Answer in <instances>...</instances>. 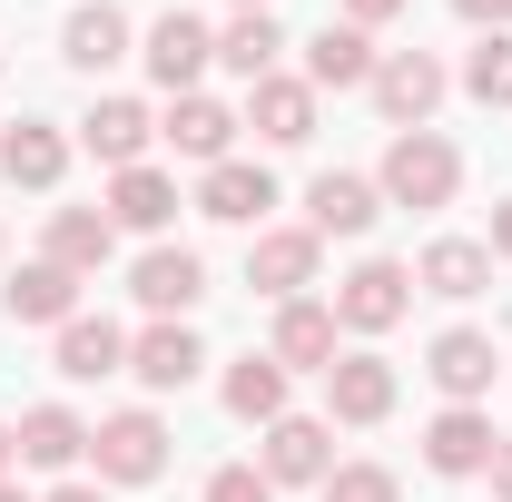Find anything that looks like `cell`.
<instances>
[{"label": "cell", "instance_id": "cell-19", "mask_svg": "<svg viewBox=\"0 0 512 502\" xmlns=\"http://www.w3.org/2000/svg\"><path fill=\"white\" fill-rule=\"evenodd\" d=\"M40 256L69 266V276H99L109 256H119V227H109V207H50V227H40Z\"/></svg>", "mask_w": 512, "mask_h": 502}, {"label": "cell", "instance_id": "cell-5", "mask_svg": "<svg viewBox=\"0 0 512 502\" xmlns=\"http://www.w3.org/2000/svg\"><path fill=\"white\" fill-rule=\"evenodd\" d=\"M138 60H148V79H158L168 99H188L197 69L217 60V30H207L197 10H158V20H148V40H138Z\"/></svg>", "mask_w": 512, "mask_h": 502}, {"label": "cell", "instance_id": "cell-1", "mask_svg": "<svg viewBox=\"0 0 512 502\" xmlns=\"http://www.w3.org/2000/svg\"><path fill=\"white\" fill-rule=\"evenodd\" d=\"M375 188H384V207H453V188H463V148H453L444 128H394Z\"/></svg>", "mask_w": 512, "mask_h": 502}, {"label": "cell", "instance_id": "cell-13", "mask_svg": "<svg viewBox=\"0 0 512 502\" xmlns=\"http://www.w3.org/2000/svg\"><path fill=\"white\" fill-rule=\"evenodd\" d=\"M197 365H207V345H197L178 315H158L148 335H128V375L148 384V394H188V384H197Z\"/></svg>", "mask_w": 512, "mask_h": 502}, {"label": "cell", "instance_id": "cell-11", "mask_svg": "<svg viewBox=\"0 0 512 502\" xmlns=\"http://www.w3.org/2000/svg\"><path fill=\"white\" fill-rule=\"evenodd\" d=\"M148 138H158V119H148V99H89V119H79V148L119 178V168H148Z\"/></svg>", "mask_w": 512, "mask_h": 502}, {"label": "cell", "instance_id": "cell-37", "mask_svg": "<svg viewBox=\"0 0 512 502\" xmlns=\"http://www.w3.org/2000/svg\"><path fill=\"white\" fill-rule=\"evenodd\" d=\"M483 473H493V502H512V443L493 453V463H483Z\"/></svg>", "mask_w": 512, "mask_h": 502}, {"label": "cell", "instance_id": "cell-2", "mask_svg": "<svg viewBox=\"0 0 512 502\" xmlns=\"http://www.w3.org/2000/svg\"><path fill=\"white\" fill-rule=\"evenodd\" d=\"M89 463H99V483H158L168 473V424L148 404H128L109 424H89Z\"/></svg>", "mask_w": 512, "mask_h": 502}, {"label": "cell", "instance_id": "cell-14", "mask_svg": "<svg viewBox=\"0 0 512 502\" xmlns=\"http://www.w3.org/2000/svg\"><path fill=\"white\" fill-rule=\"evenodd\" d=\"M493 286V247L483 237H434V247L414 256V296H444V306H473Z\"/></svg>", "mask_w": 512, "mask_h": 502}, {"label": "cell", "instance_id": "cell-35", "mask_svg": "<svg viewBox=\"0 0 512 502\" xmlns=\"http://www.w3.org/2000/svg\"><path fill=\"white\" fill-rule=\"evenodd\" d=\"M40 502H109V483H79V473H69V483H50Z\"/></svg>", "mask_w": 512, "mask_h": 502}, {"label": "cell", "instance_id": "cell-27", "mask_svg": "<svg viewBox=\"0 0 512 502\" xmlns=\"http://www.w3.org/2000/svg\"><path fill=\"white\" fill-rule=\"evenodd\" d=\"M168 217H178V178H168V168H119V178H109V227L168 237Z\"/></svg>", "mask_w": 512, "mask_h": 502}, {"label": "cell", "instance_id": "cell-24", "mask_svg": "<svg viewBox=\"0 0 512 502\" xmlns=\"http://www.w3.org/2000/svg\"><path fill=\"white\" fill-rule=\"evenodd\" d=\"M0 178H10V188H60V178H69V138H60V119L0 128Z\"/></svg>", "mask_w": 512, "mask_h": 502}, {"label": "cell", "instance_id": "cell-22", "mask_svg": "<svg viewBox=\"0 0 512 502\" xmlns=\"http://www.w3.org/2000/svg\"><path fill=\"white\" fill-rule=\"evenodd\" d=\"M0 306H10V325H50V335H60L69 315H79V276L50 266V256H30V266L0 286Z\"/></svg>", "mask_w": 512, "mask_h": 502}, {"label": "cell", "instance_id": "cell-4", "mask_svg": "<svg viewBox=\"0 0 512 502\" xmlns=\"http://www.w3.org/2000/svg\"><path fill=\"white\" fill-rule=\"evenodd\" d=\"M365 89H375L384 128H434V109H444L453 79H444V60H434V50H384Z\"/></svg>", "mask_w": 512, "mask_h": 502}, {"label": "cell", "instance_id": "cell-25", "mask_svg": "<svg viewBox=\"0 0 512 502\" xmlns=\"http://www.w3.org/2000/svg\"><path fill=\"white\" fill-rule=\"evenodd\" d=\"M50 365H60L69 384H99V375H128V335L109 325V315H69L60 345H50Z\"/></svg>", "mask_w": 512, "mask_h": 502}, {"label": "cell", "instance_id": "cell-6", "mask_svg": "<svg viewBox=\"0 0 512 502\" xmlns=\"http://www.w3.org/2000/svg\"><path fill=\"white\" fill-rule=\"evenodd\" d=\"M316 256H325L316 227H256V247H247V286H256V296H276V306H296V296L316 286Z\"/></svg>", "mask_w": 512, "mask_h": 502}, {"label": "cell", "instance_id": "cell-41", "mask_svg": "<svg viewBox=\"0 0 512 502\" xmlns=\"http://www.w3.org/2000/svg\"><path fill=\"white\" fill-rule=\"evenodd\" d=\"M0 256H10V237H0Z\"/></svg>", "mask_w": 512, "mask_h": 502}, {"label": "cell", "instance_id": "cell-9", "mask_svg": "<svg viewBox=\"0 0 512 502\" xmlns=\"http://www.w3.org/2000/svg\"><path fill=\"white\" fill-rule=\"evenodd\" d=\"M493 453H503V434H493V414H483V404H444V414L424 424V473H444V483L483 473Z\"/></svg>", "mask_w": 512, "mask_h": 502}, {"label": "cell", "instance_id": "cell-15", "mask_svg": "<svg viewBox=\"0 0 512 502\" xmlns=\"http://www.w3.org/2000/svg\"><path fill=\"white\" fill-rule=\"evenodd\" d=\"M266 207H276V178L256 158H217L197 178V217H217V227H266Z\"/></svg>", "mask_w": 512, "mask_h": 502}, {"label": "cell", "instance_id": "cell-12", "mask_svg": "<svg viewBox=\"0 0 512 502\" xmlns=\"http://www.w3.org/2000/svg\"><path fill=\"white\" fill-rule=\"evenodd\" d=\"M128 296H138L148 315H178V325H188V306L207 296V256L197 247H148L138 266H128Z\"/></svg>", "mask_w": 512, "mask_h": 502}, {"label": "cell", "instance_id": "cell-30", "mask_svg": "<svg viewBox=\"0 0 512 502\" xmlns=\"http://www.w3.org/2000/svg\"><path fill=\"white\" fill-rule=\"evenodd\" d=\"M463 89H473L483 109H512V30H483V40H473V60H463Z\"/></svg>", "mask_w": 512, "mask_h": 502}, {"label": "cell", "instance_id": "cell-26", "mask_svg": "<svg viewBox=\"0 0 512 502\" xmlns=\"http://www.w3.org/2000/svg\"><path fill=\"white\" fill-rule=\"evenodd\" d=\"M10 434H20V463H30V473H69V463H89V424H79L69 404H30Z\"/></svg>", "mask_w": 512, "mask_h": 502}, {"label": "cell", "instance_id": "cell-29", "mask_svg": "<svg viewBox=\"0 0 512 502\" xmlns=\"http://www.w3.org/2000/svg\"><path fill=\"white\" fill-rule=\"evenodd\" d=\"M276 50H286V30H276V10H237V20H227V30H217V60L237 69V79H266V69H276Z\"/></svg>", "mask_w": 512, "mask_h": 502}, {"label": "cell", "instance_id": "cell-39", "mask_svg": "<svg viewBox=\"0 0 512 502\" xmlns=\"http://www.w3.org/2000/svg\"><path fill=\"white\" fill-rule=\"evenodd\" d=\"M0 502H20V483H10V473H0Z\"/></svg>", "mask_w": 512, "mask_h": 502}, {"label": "cell", "instance_id": "cell-16", "mask_svg": "<svg viewBox=\"0 0 512 502\" xmlns=\"http://www.w3.org/2000/svg\"><path fill=\"white\" fill-rule=\"evenodd\" d=\"M237 109H227V99H207V89H188V99H178V109H168V119H158V138H168V148H178V158H197V168H217V158H237Z\"/></svg>", "mask_w": 512, "mask_h": 502}, {"label": "cell", "instance_id": "cell-17", "mask_svg": "<svg viewBox=\"0 0 512 502\" xmlns=\"http://www.w3.org/2000/svg\"><path fill=\"white\" fill-rule=\"evenodd\" d=\"M247 128L266 138V148H306V138H316V89L286 79V69H266V79L247 89Z\"/></svg>", "mask_w": 512, "mask_h": 502}, {"label": "cell", "instance_id": "cell-23", "mask_svg": "<svg viewBox=\"0 0 512 502\" xmlns=\"http://www.w3.org/2000/svg\"><path fill=\"white\" fill-rule=\"evenodd\" d=\"M60 60L89 69V79H99V69H119V60H128V10H119V0H79V10L60 20Z\"/></svg>", "mask_w": 512, "mask_h": 502}, {"label": "cell", "instance_id": "cell-10", "mask_svg": "<svg viewBox=\"0 0 512 502\" xmlns=\"http://www.w3.org/2000/svg\"><path fill=\"white\" fill-rule=\"evenodd\" d=\"M394 394H404V384H394L384 355H335V365H325V424H384Z\"/></svg>", "mask_w": 512, "mask_h": 502}, {"label": "cell", "instance_id": "cell-33", "mask_svg": "<svg viewBox=\"0 0 512 502\" xmlns=\"http://www.w3.org/2000/svg\"><path fill=\"white\" fill-rule=\"evenodd\" d=\"M394 10H414V0H345V10H335V20H355V30H384V20H394Z\"/></svg>", "mask_w": 512, "mask_h": 502}, {"label": "cell", "instance_id": "cell-28", "mask_svg": "<svg viewBox=\"0 0 512 502\" xmlns=\"http://www.w3.org/2000/svg\"><path fill=\"white\" fill-rule=\"evenodd\" d=\"M227 414L266 434V424L286 414V365H276V355H237V365H227Z\"/></svg>", "mask_w": 512, "mask_h": 502}, {"label": "cell", "instance_id": "cell-40", "mask_svg": "<svg viewBox=\"0 0 512 502\" xmlns=\"http://www.w3.org/2000/svg\"><path fill=\"white\" fill-rule=\"evenodd\" d=\"M237 10H276V0H237Z\"/></svg>", "mask_w": 512, "mask_h": 502}, {"label": "cell", "instance_id": "cell-21", "mask_svg": "<svg viewBox=\"0 0 512 502\" xmlns=\"http://www.w3.org/2000/svg\"><path fill=\"white\" fill-rule=\"evenodd\" d=\"M375 217H384V188L355 178V168H325L316 188H306V227H316V237H365Z\"/></svg>", "mask_w": 512, "mask_h": 502}, {"label": "cell", "instance_id": "cell-18", "mask_svg": "<svg viewBox=\"0 0 512 502\" xmlns=\"http://www.w3.org/2000/svg\"><path fill=\"white\" fill-rule=\"evenodd\" d=\"M335 306H316V296H296V306H276V335H266V355L286 365V375H325L335 365Z\"/></svg>", "mask_w": 512, "mask_h": 502}, {"label": "cell", "instance_id": "cell-3", "mask_svg": "<svg viewBox=\"0 0 512 502\" xmlns=\"http://www.w3.org/2000/svg\"><path fill=\"white\" fill-rule=\"evenodd\" d=\"M414 315V266H394V256H365L345 286H335V325L345 335H394Z\"/></svg>", "mask_w": 512, "mask_h": 502}, {"label": "cell", "instance_id": "cell-34", "mask_svg": "<svg viewBox=\"0 0 512 502\" xmlns=\"http://www.w3.org/2000/svg\"><path fill=\"white\" fill-rule=\"evenodd\" d=\"M453 10H463L473 30H512V0H453Z\"/></svg>", "mask_w": 512, "mask_h": 502}, {"label": "cell", "instance_id": "cell-38", "mask_svg": "<svg viewBox=\"0 0 512 502\" xmlns=\"http://www.w3.org/2000/svg\"><path fill=\"white\" fill-rule=\"evenodd\" d=\"M10 463H20V434H10V424H0V473H10Z\"/></svg>", "mask_w": 512, "mask_h": 502}, {"label": "cell", "instance_id": "cell-7", "mask_svg": "<svg viewBox=\"0 0 512 502\" xmlns=\"http://www.w3.org/2000/svg\"><path fill=\"white\" fill-rule=\"evenodd\" d=\"M256 473H266L276 493H286V483H325V473H335V424H325V414H276Z\"/></svg>", "mask_w": 512, "mask_h": 502}, {"label": "cell", "instance_id": "cell-20", "mask_svg": "<svg viewBox=\"0 0 512 502\" xmlns=\"http://www.w3.org/2000/svg\"><path fill=\"white\" fill-rule=\"evenodd\" d=\"M375 60H384L375 30H355V20H325L316 40H306V89H316V99H325V89H365V79H375Z\"/></svg>", "mask_w": 512, "mask_h": 502}, {"label": "cell", "instance_id": "cell-36", "mask_svg": "<svg viewBox=\"0 0 512 502\" xmlns=\"http://www.w3.org/2000/svg\"><path fill=\"white\" fill-rule=\"evenodd\" d=\"M483 247H493V256H503V266H512V197H503V207H493V237H483Z\"/></svg>", "mask_w": 512, "mask_h": 502}, {"label": "cell", "instance_id": "cell-32", "mask_svg": "<svg viewBox=\"0 0 512 502\" xmlns=\"http://www.w3.org/2000/svg\"><path fill=\"white\" fill-rule=\"evenodd\" d=\"M207 502H276V483H266L256 463H217V473H207Z\"/></svg>", "mask_w": 512, "mask_h": 502}, {"label": "cell", "instance_id": "cell-31", "mask_svg": "<svg viewBox=\"0 0 512 502\" xmlns=\"http://www.w3.org/2000/svg\"><path fill=\"white\" fill-rule=\"evenodd\" d=\"M316 502H404V483H394L384 463H335L316 483Z\"/></svg>", "mask_w": 512, "mask_h": 502}, {"label": "cell", "instance_id": "cell-8", "mask_svg": "<svg viewBox=\"0 0 512 502\" xmlns=\"http://www.w3.org/2000/svg\"><path fill=\"white\" fill-rule=\"evenodd\" d=\"M493 365H503V355H493L483 325H444V335L424 345V375H434L444 404H483V394H493Z\"/></svg>", "mask_w": 512, "mask_h": 502}]
</instances>
